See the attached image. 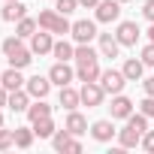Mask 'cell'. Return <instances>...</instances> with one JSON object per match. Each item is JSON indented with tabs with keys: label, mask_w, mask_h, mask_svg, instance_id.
<instances>
[{
	"label": "cell",
	"mask_w": 154,
	"mask_h": 154,
	"mask_svg": "<svg viewBox=\"0 0 154 154\" xmlns=\"http://www.w3.org/2000/svg\"><path fill=\"white\" fill-rule=\"evenodd\" d=\"M121 72L127 75V82H139V79H142V72H145L142 57H139V60H136V57H127V60H124V66H121Z\"/></svg>",
	"instance_id": "obj_19"
},
{
	"label": "cell",
	"mask_w": 154,
	"mask_h": 154,
	"mask_svg": "<svg viewBox=\"0 0 154 154\" xmlns=\"http://www.w3.org/2000/svg\"><path fill=\"white\" fill-rule=\"evenodd\" d=\"M36 21H39L42 30H51V33H54V27H57V21H60V12H57V9H42Z\"/></svg>",
	"instance_id": "obj_22"
},
{
	"label": "cell",
	"mask_w": 154,
	"mask_h": 154,
	"mask_svg": "<svg viewBox=\"0 0 154 154\" xmlns=\"http://www.w3.org/2000/svg\"><path fill=\"white\" fill-rule=\"evenodd\" d=\"M97 42H100V57H118L121 42L115 33H97Z\"/></svg>",
	"instance_id": "obj_10"
},
{
	"label": "cell",
	"mask_w": 154,
	"mask_h": 154,
	"mask_svg": "<svg viewBox=\"0 0 154 154\" xmlns=\"http://www.w3.org/2000/svg\"><path fill=\"white\" fill-rule=\"evenodd\" d=\"M0 127H3V112H0Z\"/></svg>",
	"instance_id": "obj_42"
},
{
	"label": "cell",
	"mask_w": 154,
	"mask_h": 154,
	"mask_svg": "<svg viewBox=\"0 0 154 154\" xmlns=\"http://www.w3.org/2000/svg\"><path fill=\"white\" fill-rule=\"evenodd\" d=\"M142 148H145L148 154H154V130H145V136H142Z\"/></svg>",
	"instance_id": "obj_34"
},
{
	"label": "cell",
	"mask_w": 154,
	"mask_h": 154,
	"mask_svg": "<svg viewBox=\"0 0 154 154\" xmlns=\"http://www.w3.org/2000/svg\"><path fill=\"white\" fill-rule=\"evenodd\" d=\"M115 36H118V42H121V45H136V42H139V36H142V30H139V24H136V21H121V24H118V30H115Z\"/></svg>",
	"instance_id": "obj_6"
},
{
	"label": "cell",
	"mask_w": 154,
	"mask_h": 154,
	"mask_svg": "<svg viewBox=\"0 0 154 154\" xmlns=\"http://www.w3.org/2000/svg\"><path fill=\"white\" fill-rule=\"evenodd\" d=\"M54 130H57V127H54V121H51V118L33 121V133H36L39 139H51V136H54Z\"/></svg>",
	"instance_id": "obj_25"
},
{
	"label": "cell",
	"mask_w": 154,
	"mask_h": 154,
	"mask_svg": "<svg viewBox=\"0 0 154 154\" xmlns=\"http://www.w3.org/2000/svg\"><path fill=\"white\" fill-rule=\"evenodd\" d=\"M6 100H9V91H6L3 85H0V106H6Z\"/></svg>",
	"instance_id": "obj_40"
},
{
	"label": "cell",
	"mask_w": 154,
	"mask_h": 154,
	"mask_svg": "<svg viewBox=\"0 0 154 154\" xmlns=\"http://www.w3.org/2000/svg\"><path fill=\"white\" fill-rule=\"evenodd\" d=\"M36 30H39V21H36V18H27V15H24L18 24H15V33H18L21 39H30Z\"/></svg>",
	"instance_id": "obj_23"
},
{
	"label": "cell",
	"mask_w": 154,
	"mask_h": 154,
	"mask_svg": "<svg viewBox=\"0 0 154 154\" xmlns=\"http://www.w3.org/2000/svg\"><path fill=\"white\" fill-rule=\"evenodd\" d=\"M69 139H72V133H69L66 127H63V130H54V136H51V145H54V151H66Z\"/></svg>",
	"instance_id": "obj_28"
},
{
	"label": "cell",
	"mask_w": 154,
	"mask_h": 154,
	"mask_svg": "<svg viewBox=\"0 0 154 154\" xmlns=\"http://www.w3.org/2000/svg\"><path fill=\"white\" fill-rule=\"evenodd\" d=\"M72 60H75V63H91V60H100V51H94L91 42H79V45H75Z\"/></svg>",
	"instance_id": "obj_20"
},
{
	"label": "cell",
	"mask_w": 154,
	"mask_h": 154,
	"mask_svg": "<svg viewBox=\"0 0 154 154\" xmlns=\"http://www.w3.org/2000/svg\"><path fill=\"white\" fill-rule=\"evenodd\" d=\"M15 145V133L12 130H3V127H0V151H9Z\"/></svg>",
	"instance_id": "obj_30"
},
{
	"label": "cell",
	"mask_w": 154,
	"mask_h": 154,
	"mask_svg": "<svg viewBox=\"0 0 154 154\" xmlns=\"http://www.w3.org/2000/svg\"><path fill=\"white\" fill-rule=\"evenodd\" d=\"M48 79H51V85H57V88H63V85H69L72 79H75V69L66 63V60H57L51 69H48Z\"/></svg>",
	"instance_id": "obj_4"
},
{
	"label": "cell",
	"mask_w": 154,
	"mask_h": 154,
	"mask_svg": "<svg viewBox=\"0 0 154 154\" xmlns=\"http://www.w3.org/2000/svg\"><path fill=\"white\" fill-rule=\"evenodd\" d=\"M24 88H27V94L33 100H45L48 91H51V79H48V75H33V79H27Z\"/></svg>",
	"instance_id": "obj_8"
},
{
	"label": "cell",
	"mask_w": 154,
	"mask_h": 154,
	"mask_svg": "<svg viewBox=\"0 0 154 154\" xmlns=\"http://www.w3.org/2000/svg\"><path fill=\"white\" fill-rule=\"evenodd\" d=\"M27 15V6L21 3V0H6L3 6V21H21Z\"/></svg>",
	"instance_id": "obj_18"
},
{
	"label": "cell",
	"mask_w": 154,
	"mask_h": 154,
	"mask_svg": "<svg viewBox=\"0 0 154 154\" xmlns=\"http://www.w3.org/2000/svg\"><path fill=\"white\" fill-rule=\"evenodd\" d=\"M142 130L139 127H133V124H127L124 130H118V145L121 148H136V145H142Z\"/></svg>",
	"instance_id": "obj_11"
},
{
	"label": "cell",
	"mask_w": 154,
	"mask_h": 154,
	"mask_svg": "<svg viewBox=\"0 0 154 154\" xmlns=\"http://www.w3.org/2000/svg\"><path fill=\"white\" fill-rule=\"evenodd\" d=\"M100 85H103V91L106 94H121L124 91V85H127V75L121 72V69H103L100 72Z\"/></svg>",
	"instance_id": "obj_2"
},
{
	"label": "cell",
	"mask_w": 154,
	"mask_h": 154,
	"mask_svg": "<svg viewBox=\"0 0 154 154\" xmlns=\"http://www.w3.org/2000/svg\"><path fill=\"white\" fill-rule=\"evenodd\" d=\"M12 133H15V145H18V148H30V145H33V136H36L33 127H15Z\"/></svg>",
	"instance_id": "obj_26"
},
{
	"label": "cell",
	"mask_w": 154,
	"mask_h": 154,
	"mask_svg": "<svg viewBox=\"0 0 154 154\" xmlns=\"http://www.w3.org/2000/svg\"><path fill=\"white\" fill-rule=\"evenodd\" d=\"M6 106H9L12 112H27V106H30V94H27V88L9 91V100H6Z\"/></svg>",
	"instance_id": "obj_15"
},
{
	"label": "cell",
	"mask_w": 154,
	"mask_h": 154,
	"mask_svg": "<svg viewBox=\"0 0 154 154\" xmlns=\"http://www.w3.org/2000/svg\"><path fill=\"white\" fill-rule=\"evenodd\" d=\"M63 127H66L72 136H82V133H88V130H91V127H88V118H85L79 109H72V112L66 115V124H63Z\"/></svg>",
	"instance_id": "obj_13"
},
{
	"label": "cell",
	"mask_w": 154,
	"mask_h": 154,
	"mask_svg": "<svg viewBox=\"0 0 154 154\" xmlns=\"http://www.w3.org/2000/svg\"><path fill=\"white\" fill-rule=\"evenodd\" d=\"M75 6H79V0H57V12L60 15H69V12H75Z\"/></svg>",
	"instance_id": "obj_31"
},
{
	"label": "cell",
	"mask_w": 154,
	"mask_h": 154,
	"mask_svg": "<svg viewBox=\"0 0 154 154\" xmlns=\"http://www.w3.org/2000/svg\"><path fill=\"white\" fill-rule=\"evenodd\" d=\"M148 39L154 42V21H151V27H148Z\"/></svg>",
	"instance_id": "obj_41"
},
{
	"label": "cell",
	"mask_w": 154,
	"mask_h": 154,
	"mask_svg": "<svg viewBox=\"0 0 154 154\" xmlns=\"http://www.w3.org/2000/svg\"><path fill=\"white\" fill-rule=\"evenodd\" d=\"M79 94H82V106H88V109L103 106V97H106V91H103V85H100V82H82Z\"/></svg>",
	"instance_id": "obj_1"
},
{
	"label": "cell",
	"mask_w": 154,
	"mask_h": 154,
	"mask_svg": "<svg viewBox=\"0 0 154 154\" xmlns=\"http://www.w3.org/2000/svg\"><path fill=\"white\" fill-rule=\"evenodd\" d=\"M142 15L148 21H154V0H145V6H142Z\"/></svg>",
	"instance_id": "obj_36"
},
{
	"label": "cell",
	"mask_w": 154,
	"mask_h": 154,
	"mask_svg": "<svg viewBox=\"0 0 154 154\" xmlns=\"http://www.w3.org/2000/svg\"><path fill=\"white\" fill-rule=\"evenodd\" d=\"M6 60H9V66H15V69H24V66L33 60V51H30V48H18V51H12Z\"/></svg>",
	"instance_id": "obj_24"
},
{
	"label": "cell",
	"mask_w": 154,
	"mask_h": 154,
	"mask_svg": "<svg viewBox=\"0 0 154 154\" xmlns=\"http://www.w3.org/2000/svg\"><path fill=\"white\" fill-rule=\"evenodd\" d=\"M0 85H3L6 91H18V88H24V85H27V79L21 75V69L9 66L6 72H0Z\"/></svg>",
	"instance_id": "obj_12"
},
{
	"label": "cell",
	"mask_w": 154,
	"mask_h": 154,
	"mask_svg": "<svg viewBox=\"0 0 154 154\" xmlns=\"http://www.w3.org/2000/svg\"><path fill=\"white\" fill-rule=\"evenodd\" d=\"M79 106H82V94L75 91V88H69V85H63L60 88V109L72 112V109H79Z\"/></svg>",
	"instance_id": "obj_16"
},
{
	"label": "cell",
	"mask_w": 154,
	"mask_h": 154,
	"mask_svg": "<svg viewBox=\"0 0 154 154\" xmlns=\"http://www.w3.org/2000/svg\"><path fill=\"white\" fill-rule=\"evenodd\" d=\"M121 3H130V0H121Z\"/></svg>",
	"instance_id": "obj_43"
},
{
	"label": "cell",
	"mask_w": 154,
	"mask_h": 154,
	"mask_svg": "<svg viewBox=\"0 0 154 154\" xmlns=\"http://www.w3.org/2000/svg\"><path fill=\"white\" fill-rule=\"evenodd\" d=\"M0 48H3V54L9 57L12 51H18V48H24V39H21L18 33H15V36H6V39H3V45H0Z\"/></svg>",
	"instance_id": "obj_29"
},
{
	"label": "cell",
	"mask_w": 154,
	"mask_h": 154,
	"mask_svg": "<svg viewBox=\"0 0 154 154\" xmlns=\"http://www.w3.org/2000/svg\"><path fill=\"white\" fill-rule=\"evenodd\" d=\"M51 54L57 57V60H72V54H75V48L66 42V39H57L54 42V48H51Z\"/></svg>",
	"instance_id": "obj_27"
},
{
	"label": "cell",
	"mask_w": 154,
	"mask_h": 154,
	"mask_svg": "<svg viewBox=\"0 0 154 154\" xmlns=\"http://www.w3.org/2000/svg\"><path fill=\"white\" fill-rule=\"evenodd\" d=\"M97 3L100 0H79V6H85V9H97Z\"/></svg>",
	"instance_id": "obj_39"
},
{
	"label": "cell",
	"mask_w": 154,
	"mask_h": 154,
	"mask_svg": "<svg viewBox=\"0 0 154 154\" xmlns=\"http://www.w3.org/2000/svg\"><path fill=\"white\" fill-rule=\"evenodd\" d=\"M109 109H112V118H118V121H127V118L133 115V100H130V97H124V94H115Z\"/></svg>",
	"instance_id": "obj_9"
},
{
	"label": "cell",
	"mask_w": 154,
	"mask_h": 154,
	"mask_svg": "<svg viewBox=\"0 0 154 154\" xmlns=\"http://www.w3.org/2000/svg\"><path fill=\"white\" fill-rule=\"evenodd\" d=\"M142 88H145V94H148V97H154V75L142 82Z\"/></svg>",
	"instance_id": "obj_38"
},
{
	"label": "cell",
	"mask_w": 154,
	"mask_h": 154,
	"mask_svg": "<svg viewBox=\"0 0 154 154\" xmlns=\"http://www.w3.org/2000/svg\"><path fill=\"white\" fill-rule=\"evenodd\" d=\"M91 136H94L97 142H112L115 124H112V121H94V124H91Z\"/></svg>",
	"instance_id": "obj_17"
},
{
	"label": "cell",
	"mask_w": 154,
	"mask_h": 154,
	"mask_svg": "<svg viewBox=\"0 0 154 154\" xmlns=\"http://www.w3.org/2000/svg\"><path fill=\"white\" fill-rule=\"evenodd\" d=\"M51 48H54V39H51V30H42V27H39V30H36V33L30 36V51L42 57V54H48Z\"/></svg>",
	"instance_id": "obj_7"
},
{
	"label": "cell",
	"mask_w": 154,
	"mask_h": 154,
	"mask_svg": "<svg viewBox=\"0 0 154 154\" xmlns=\"http://www.w3.org/2000/svg\"><path fill=\"white\" fill-rule=\"evenodd\" d=\"M94 15H97V21H103V24L118 21V18H121V0H100L97 9H94Z\"/></svg>",
	"instance_id": "obj_3"
},
{
	"label": "cell",
	"mask_w": 154,
	"mask_h": 154,
	"mask_svg": "<svg viewBox=\"0 0 154 154\" xmlns=\"http://www.w3.org/2000/svg\"><path fill=\"white\" fill-rule=\"evenodd\" d=\"M139 112H142V115H148V118H154V97H148V94H145V100L139 103Z\"/></svg>",
	"instance_id": "obj_32"
},
{
	"label": "cell",
	"mask_w": 154,
	"mask_h": 154,
	"mask_svg": "<svg viewBox=\"0 0 154 154\" xmlns=\"http://www.w3.org/2000/svg\"><path fill=\"white\" fill-rule=\"evenodd\" d=\"M66 151H69V154H79V151H82V142H79V139H69Z\"/></svg>",
	"instance_id": "obj_37"
},
{
	"label": "cell",
	"mask_w": 154,
	"mask_h": 154,
	"mask_svg": "<svg viewBox=\"0 0 154 154\" xmlns=\"http://www.w3.org/2000/svg\"><path fill=\"white\" fill-rule=\"evenodd\" d=\"M27 118H30V124L33 121H42V118H51V106L45 100H36V103L27 106Z\"/></svg>",
	"instance_id": "obj_21"
},
{
	"label": "cell",
	"mask_w": 154,
	"mask_h": 154,
	"mask_svg": "<svg viewBox=\"0 0 154 154\" xmlns=\"http://www.w3.org/2000/svg\"><path fill=\"white\" fill-rule=\"evenodd\" d=\"M72 39L75 42H91V39H97V21H88V18H82V21H72Z\"/></svg>",
	"instance_id": "obj_5"
},
{
	"label": "cell",
	"mask_w": 154,
	"mask_h": 154,
	"mask_svg": "<svg viewBox=\"0 0 154 154\" xmlns=\"http://www.w3.org/2000/svg\"><path fill=\"white\" fill-rule=\"evenodd\" d=\"M142 63H145V66H154V42H148V45L142 48Z\"/></svg>",
	"instance_id": "obj_33"
},
{
	"label": "cell",
	"mask_w": 154,
	"mask_h": 154,
	"mask_svg": "<svg viewBox=\"0 0 154 154\" xmlns=\"http://www.w3.org/2000/svg\"><path fill=\"white\" fill-rule=\"evenodd\" d=\"M100 63L91 60V63H75V79L79 82H100Z\"/></svg>",
	"instance_id": "obj_14"
},
{
	"label": "cell",
	"mask_w": 154,
	"mask_h": 154,
	"mask_svg": "<svg viewBox=\"0 0 154 154\" xmlns=\"http://www.w3.org/2000/svg\"><path fill=\"white\" fill-rule=\"evenodd\" d=\"M69 30H72V24L66 21V15H60V21H57V27H54V33H60V36H66Z\"/></svg>",
	"instance_id": "obj_35"
}]
</instances>
